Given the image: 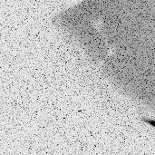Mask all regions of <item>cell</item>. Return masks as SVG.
Segmentation results:
<instances>
[{"label":"cell","mask_w":155,"mask_h":155,"mask_svg":"<svg viewBox=\"0 0 155 155\" xmlns=\"http://www.w3.org/2000/svg\"><path fill=\"white\" fill-rule=\"evenodd\" d=\"M146 123L153 125V127H155V121H153V120H146Z\"/></svg>","instance_id":"cell-1"}]
</instances>
